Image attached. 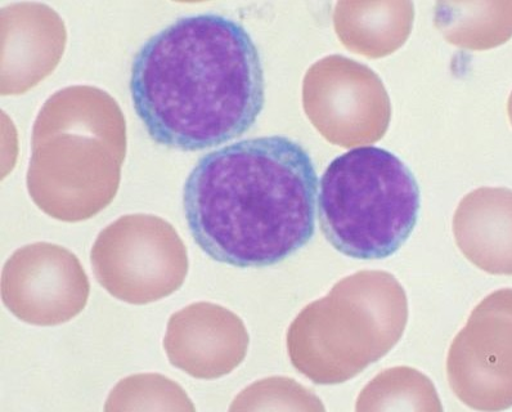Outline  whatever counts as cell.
<instances>
[{
  "instance_id": "cell-16",
  "label": "cell",
  "mask_w": 512,
  "mask_h": 412,
  "mask_svg": "<svg viewBox=\"0 0 512 412\" xmlns=\"http://www.w3.org/2000/svg\"><path fill=\"white\" fill-rule=\"evenodd\" d=\"M181 385L160 374L129 376L116 384L105 411H195Z\"/></svg>"
},
{
  "instance_id": "cell-2",
  "label": "cell",
  "mask_w": 512,
  "mask_h": 412,
  "mask_svg": "<svg viewBox=\"0 0 512 412\" xmlns=\"http://www.w3.org/2000/svg\"><path fill=\"white\" fill-rule=\"evenodd\" d=\"M318 179L300 143L249 138L209 152L188 176L184 216L193 240L214 261L262 268L312 240Z\"/></svg>"
},
{
  "instance_id": "cell-14",
  "label": "cell",
  "mask_w": 512,
  "mask_h": 412,
  "mask_svg": "<svg viewBox=\"0 0 512 412\" xmlns=\"http://www.w3.org/2000/svg\"><path fill=\"white\" fill-rule=\"evenodd\" d=\"M435 25L457 47L496 48L512 38V2L438 3Z\"/></svg>"
},
{
  "instance_id": "cell-15",
  "label": "cell",
  "mask_w": 512,
  "mask_h": 412,
  "mask_svg": "<svg viewBox=\"0 0 512 412\" xmlns=\"http://www.w3.org/2000/svg\"><path fill=\"white\" fill-rule=\"evenodd\" d=\"M357 411H442L434 384L411 367H394L376 376L357 400Z\"/></svg>"
},
{
  "instance_id": "cell-9",
  "label": "cell",
  "mask_w": 512,
  "mask_h": 412,
  "mask_svg": "<svg viewBox=\"0 0 512 412\" xmlns=\"http://www.w3.org/2000/svg\"><path fill=\"white\" fill-rule=\"evenodd\" d=\"M89 293L91 284L82 263L64 246H22L3 267V304L26 324H65L87 306Z\"/></svg>"
},
{
  "instance_id": "cell-1",
  "label": "cell",
  "mask_w": 512,
  "mask_h": 412,
  "mask_svg": "<svg viewBox=\"0 0 512 412\" xmlns=\"http://www.w3.org/2000/svg\"><path fill=\"white\" fill-rule=\"evenodd\" d=\"M130 96L157 145L210 149L250 131L262 114V60L240 22L217 13L181 17L139 49Z\"/></svg>"
},
{
  "instance_id": "cell-11",
  "label": "cell",
  "mask_w": 512,
  "mask_h": 412,
  "mask_svg": "<svg viewBox=\"0 0 512 412\" xmlns=\"http://www.w3.org/2000/svg\"><path fill=\"white\" fill-rule=\"evenodd\" d=\"M2 96H20L55 71L64 56V20L43 3L2 8Z\"/></svg>"
},
{
  "instance_id": "cell-7",
  "label": "cell",
  "mask_w": 512,
  "mask_h": 412,
  "mask_svg": "<svg viewBox=\"0 0 512 412\" xmlns=\"http://www.w3.org/2000/svg\"><path fill=\"white\" fill-rule=\"evenodd\" d=\"M303 106L321 136L345 149L380 141L392 118L379 75L338 55L322 58L307 71Z\"/></svg>"
},
{
  "instance_id": "cell-17",
  "label": "cell",
  "mask_w": 512,
  "mask_h": 412,
  "mask_svg": "<svg viewBox=\"0 0 512 412\" xmlns=\"http://www.w3.org/2000/svg\"><path fill=\"white\" fill-rule=\"evenodd\" d=\"M264 410L325 411V406L295 380L269 378L250 385L229 407V411Z\"/></svg>"
},
{
  "instance_id": "cell-3",
  "label": "cell",
  "mask_w": 512,
  "mask_h": 412,
  "mask_svg": "<svg viewBox=\"0 0 512 412\" xmlns=\"http://www.w3.org/2000/svg\"><path fill=\"white\" fill-rule=\"evenodd\" d=\"M127 123L109 93L74 85L52 94L31 136V200L57 221H87L118 194Z\"/></svg>"
},
{
  "instance_id": "cell-13",
  "label": "cell",
  "mask_w": 512,
  "mask_h": 412,
  "mask_svg": "<svg viewBox=\"0 0 512 412\" xmlns=\"http://www.w3.org/2000/svg\"><path fill=\"white\" fill-rule=\"evenodd\" d=\"M411 2H339L334 25L345 47L371 58L392 55L410 37Z\"/></svg>"
},
{
  "instance_id": "cell-12",
  "label": "cell",
  "mask_w": 512,
  "mask_h": 412,
  "mask_svg": "<svg viewBox=\"0 0 512 412\" xmlns=\"http://www.w3.org/2000/svg\"><path fill=\"white\" fill-rule=\"evenodd\" d=\"M461 253L491 275H512V190L482 187L470 192L453 218Z\"/></svg>"
},
{
  "instance_id": "cell-6",
  "label": "cell",
  "mask_w": 512,
  "mask_h": 412,
  "mask_svg": "<svg viewBox=\"0 0 512 412\" xmlns=\"http://www.w3.org/2000/svg\"><path fill=\"white\" fill-rule=\"evenodd\" d=\"M94 276L112 297L134 306L159 302L181 289L188 254L165 219L132 214L98 235L91 252Z\"/></svg>"
},
{
  "instance_id": "cell-18",
  "label": "cell",
  "mask_w": 512,
  "mask_h": 412,
  "mask_svg": "<svg viewBox=\"0 0 512 412\" xmlns=\"http://www.w3.org/2000/svg\"><path fill=\"white\" fill-rule=\"evenodd\" d=\"M507 111H509V118L512 124V92L510 94L509 103H507Z\"/></svg>"
},
{
  "instance_id": "cell-8",
  "label": "cell",
  "mask_w": 512,
  "mask_h": 412,
  "mask_svg": "<svg viewBox=\"0 0 512 412\" xmlns=\"http://www.w3.org/2000/svg\"><path fill=\"white\" fill-rule=\"evenodd\" d=\"M447 376L470 409H511L512 289L494 291L471 312L449 348Z\"/></svg>"
},
{
  "instance_id": "cell-4",
  "label": "cell",
  "mask_w": 512,
  "mask_h": 412,
  "mask_svg": "<svg viewBox=\"0 0 512 412\" xmlns=\"http://www.w3.org/2000/svg\"><path fill=\"white\" fill-rule=\"evenodd\" d=\"M407 321V295L393 275L354 273L296 316L287 331L291 364L316 384L348 382L392 351Z\"/></svg>"
},
{
  "instance_id": "cell-10",
  "label": "cell",
  "mask_w": 512,
  "mask_h": 412,
  "mask_svg": "<svg viewBox=\"0 0 512 412\" xmlns=\"http://www.w3.org/2000/svg\"><path fill=\"white\" fill-rule=\"evenodd\" d=\"M244 322L219 304H190L170 317L164 349L170 364L195 379L214 380L231 374L249 349Z\"/></svg>"
},
{
  "instance_id": "cell-5",
  "label": "cell",
  "mask_w": 512,
  "mask_h": 412,
  "mask_svg": "<svg viewBox=\"0 0 512 412\" xmlns=\"http://www.w3.org/2000/svg\"><path fill=\"white\" fill-rule=\"evenodd\" d=\"M420 187L392 152L359 147L323 173L318 216L338 252L361 261L385 259L406 243L419 219Z\"/></svg>"
}]
</instances>
